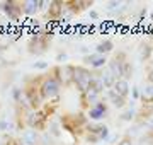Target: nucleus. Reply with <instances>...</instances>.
<instances>
[{
	"mask_svg": "<svg viewBox=\"0 0 153 145\" xmlns=\"http://www.w3.org/2000/svg\"><path fill=\"white\" fill-rule=\"evenodd\" d=\"M60 82L56 80L53 75H48V77H44L41 80V84H39V94L43 99H53L58 96L60 92Z\"/></svg>",
	"mask_w": 153,
	"mask_h": 145,
	"instance_id": "nucleus-1",
	"label": "nucleus"
},
{
	"mask_svg": "<svg viewBox=\"0 0 153 145\" xmlns=\"http://www.w3.org/2000/svg\"><path fill=\"white\" fill-rule=\"evenodd\" d=\"M92 78L94 77H92V73H90V70H87V68H83V67H75V70H73V82L76 84V87H78V90L82 94H85L88 90Z\"/></svg>",
	"mask_w": 153,
	"mask_h": 145,
	"instance_id": "nucleus-2",
	"label": "nucleus"
},
{
	"mask_svg": "<svg viewBox=\"0 0 153 145\" xmlns=\"http://www.w3.org/2000/svg\"><path fill=\"white\" fill-rule=\"evenodd\" d=\"M46 48H48V36L38 34V36H33L31 41H29V51H31V53L39 55V53L46 51Z\"/></svg>",
	"mask_w": 153,
	"mask_h": 145,
	"instance_id": "nucleus-3",
	"label": "nucleus"
},
{
	"mask_svg": "<svg viewBox=\"0 0 153 145\" xmlns=\"http://www.w3.org/2000/svg\"><path fill=\"white\" fill-rule=\"evenodd\" d=\"M24 94H26V99L29 101V104H31V108H36L39 106V97H41V94H39V90L36 89V85H26V89H24Z\"/></svg>",
	"mask_w": 153,
	"mask_h": 145,
	"instance_id": "nucleus-4",
	"label": "nucleus"
},
{
	"mask_svg": "<svg viewBox=\"0 0 153 145\" xmlns=\"http://www.w3.org/2000/svg\"><path fill=\"white\" fill-rule=\"evenodd\" d=\"M0 7H2V10L5 12L9 17H12V19H17L22 12V5H19L17 2H2Z\"/></svg>",
	"mask_w": 153,
	"mask_h": 145,
	"instance_id": "nucleus-5",
	"label": "nucleus"
},
{
	"mask_svg": "<svg viewBox=\"0 0 153 145\" xmlns=\"http://www.w3.org/2000/svg\"><path fill=\"white\" fill-rule=\"evenodd\" d=\"M48 118V113L46 111H38V113H33L29 116V125L33 128H44V120Z\"/></svg>",
	"mask_w": 153,
	"mask_h": 145,
	"instance_id": "nucleus-6",
	"label": "nucleus"
},
{
	"mask_svg": "<svg viewBox=\"0 0 153 145\" xmlns=\"http://www.w3.org/2000/svg\"><path fill=\"white\" fill-rule=\"evenodd\" d=\"M43 2H36V0H27V2H22V12L27 14V16H34L39 10Z\"/></svg>",
	"mask_w": 153,
	"mask_h": 145,
	"instance_id": "nucleus-7",
	"label": "nucleus"
},
{
	"mask_svg": "<svg viewBox=\"0 0 153 145\" xmlns=\"http://www.w3.org/2000/svg\"><path fill=\"white\" fill-rule=\"evenodd\" d=\"M128 90H129V87H128V82L126 80H116L114 82V94L121 96V97H126L128 96Z\"/></svg>",
	"mask_w": 153,
	"mask_h": 145,
	"instance_id": "nucleus-8",
	"label": "nucleus"
},
{
	"mask_svg": "<svg viewBox=\"0 0 153 145\" xmlns=\"http://www.w3.org/2000/svg\"><path fill=\"white\" fill-rule=\"evenodd\" d=\"M88 132L94 135H99V137H105L107 135V128L100 123H95V125H88Z\"/></svg>",
	"mask_w": 153,
	"mask_h": 145,
	"instance_id": "nucleus-9",
	"label": "nucleus"
},
{
	"mask_svg": "<svg viewBox=\"0 0 153 145\" xmlns=\"http://www.w3.org/2000/svg\"><path fill=\"white\" fill-rule=\"evenodd\" d=\"M63 9V2H51L49 4V12H48V17L51 16L53 19L60 17V10Z\"/></svg>",
	"mask_w": 153,
	"mask_h": 145,
	"instance_id": "nucleus-10",
	"label": "nucleus"
},
{
	"mask_svg": "<svg viewBox=\"0 0 153 145\" xmlns=\"http://www.w3.org/2000/svg\"><path fill=\"white\" fill-rule=\"evenodd\" d=\"M87 61L92 65V67H102V65L105 63V58H104V55H92V56L87 58Z\"/></svg>",
	"mask_w": 153,
	"mask_h": 145,
	"instance_id": "nucleus-11",
	"label": "nucleus"
},
{
	"mask_svg": "<svg viewBox=\"0 0 153 145\" xmlns=\"http://www.w3.org/2000/svg\"><path fill=\"white\" fill-rule=\"evenodd\" d=\"M104 113H105V106H104V104H99L97 108L90 109V118L99 120V118H102V114H104Z\"/></svg>",
	"mask_w": 153,
	"mask_h": 145,
	"instance_id": "nucleus-12",
	"label": "nucleus"
},
{
	"mask_svg": "<svg viewBox=\"0 0 153 145\" xmlns=\"http://www.w3.org/2000/svg\"><path fill=\"white\" fill-rule=\"evenodd\" d=\"M112 50V43L111 41H102V43H99L97 46V51L100 53V55H104V53H107V51Z\"/></svg>",
	"mask_w": 153,
	"mask_h": 145,
	"instance_id": "nucleus-13",
	"label": "nucleus"
},
{
	"mask_svg": "<svg viewBox=\"0 0 153 145\" xmlns=\"http://www.w3.org/2000/svg\"><path fill=\"white\" fill-rule=\"evenodd\" d=\"M112 102H114L117 108H121V106H124V97H121V96H117V94H114V92H112Z\"/></svg>",
	"mask_w": 153,
	"mask_h": 145,
	"instance_id": "nucleus-14",
	"label": "nucleus"
},
{
	"mask_svg": "<svg viewBox=\"0 0 153 145\" xmlns=\"http://www.w3.org/2000/svg\"><path fill=\"white\" fill-rule=\"evenodd\" d=\"M119 145H133V144H131V140L129 138H124V140H121L119 142Z\"/></svg>",
	"mask_w": 153,
	"mask_h": 145,
	"instance_id": "nucleus-15",
	"label": "nucleus"
},
{
	"mask_svg": "<svg viewBox=\"0 0 153 145\" xmlns=\"http://www.w3.org/2000/svg\"><path fill=\"white\" fill-rule=\"evenodd\" d=\"M148 78H150V82L153 84V68L150 70V73H148Z\"/></svg>",
	"mask_w": 153,
	"mask_h": 145,
	"instance_id": "nucleus-16",
	"label": "nucleus"
}]
</instances>
